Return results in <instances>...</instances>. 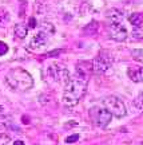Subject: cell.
I'll list each match as a JSON object with an SVG mask.
<instances>
[{
  "instance_id": "cell-17",
  "label": "cell",
  "mask_w": 143,
  "mask_h": 145,
  "mask_svg": "<svg viewBox=\"0 0 143 145\" xmlns=\"http://www.w3.org/2000/svg\"><path fill=\"white\" fill-rule=\"evenodd\" d=\"M132 58H134V61L143 63V48H135V50H132Z\"/></svg>"
},
{
  "instance_id": "cell-5",
  "label": "cell",
  "mask_w": 143,
  "mask_h": 145,
  "mask_svg": "<svg viewBox=\"0 0 143 145\" xmlns=\"http://www.w3.org/2000/svg\"><path fill=\"white\" fill-rule=\"evenodd\" d=\"M112 62H114V58L110 54L108 51H100L98 54L94 61H92V69H94V72L96 74H103L111 67Z\"/></svg>"
},
{
  "instance_id": "cell-16",
  "label": "cell",
  "mask_w": 143,
  "mask_h": 145,
  "mask_svg": "<svg viewBox=\"0 0 143 145\" xmlns=\"http://www.w3.org/2000/svg\"><path fill=\"white\" fill-rule=\"evenodd\" d=\"M131 35L136 40H143V26H135Z\"/></svg>"
},
{
  "instance_id": "cell-20",
  "label": "cell",
  "mask_w": 143,
  "mask_h": 145,
  "mask_svg": "<svg viewBox=\"0 0 143 145\" xmlns=\"http://www.w3.org/2000/svg\"><path fill=\"white\" fill-rule=\"evenodd\" d=\"M78 140H79V134H71V136H68L66 138V143L72 144V143H76Z\"/></svg>"
},
{
  "instance_id": "cell-13",
  "label": "cell",
  "mask_w": 143,
  "mask_h": 145,
  "mask_svg": "<svg viewBox=\"0 0 143 145\" xmlns=\"http://www.w3.org/2000/svg\"><path fill=\"white\" fill-rule=\"evenodd\" d=\"M128 22L131 23L132 26H142L143 24V14L142 12H134L128 16Z\"/></svg>"
},
{
  "instance_id": "cell-7",
  "label": "cell",
  "mask_w": 143,
  "mask_h": 145,
  "mask_svg": "<svg viewBox=\"0 0 143 145\" xmlns=\"http://www.w3.org/2000/svg\"><path fill=\"white\" fill-rule=\"evenodd\" d=\"M107 30H108V36L116 42H123L127 38V30L120 22L111 23Z\"/></svg>"
},
{
  "instance_id": "cell-3",
  "label": "cell",
  "mask_w": 143,
  "mask_h": 145,
  "mask_svg": "<svg viewBox=\"0 0 143 145\" xmlns=\"http://www.w3.org/2000/svg\"><path fill=\"white\" fill-rule=\"evenodd\" d=\"M88 114L91 122L99 128H106L112 118V114L106 108H91Z\"/></svg>"
},
{
  "instance_id": "cell-18",
  "label": "cell",
  "mask_w": 143,
  "mask_h": 145,
  "mask_svg": "<svg viewBox=\"0 0 143 145\" xmlns=\"http://www.w3.org/2000/svg\"><path fill=\"white\" fill-rule=\"evenodd\" d=\"M134 105H135V108L139 109V110H143V91L134 100Z\"/></svg>"
},
{
  "instance_id": "cell-2",
  "label": "cell",
  "mask_w": 143,
  "mask_h": 145,
  "mask_svg": "<svg viewBox=\"0 0 143 145\" xmlns=\"http://www.w3.org/2000/svg\"><path fill=\"white\" fill-rule=\"evenodd\" d=\"M5 82L11 89L20 91L28 90L34 85L31 74L23 69H12L11 71H8V74L5 75Z\"/></svg>"
},
{
  "instance_id": "cell-21",
  "label": "cell",
  "mask_w": 143,
  "mask_h": 145,
  "mask_svg": "<svg viewBox=\"0 0 143 145\" xmlns=\"http://www.w3.org/2000/svg\"><path fill=\"white\" fill-rule=\"evenodd\" d=\"M8 52V46L4 43V42L0 40V55H4Z\"/></svg>"
},
{
  "instance_id": "cell-4",
  "label": "cell",
  "mask_w": 143,
  "mask_h": 145,
  "mask_svg": "<svg viewBox=\"0 0 143 145\" xmlns=\"http://www.w3.org/2000/svg\"><path fill=\"white\" fill-rule=\"evenodd\" d=\"M103 105L107 109L112 116L122 118L127 114V109H126L124 104H123L122 100H119L118 97H114V95H110V97H106L103 100Z\"/></svg>"
},
{
  "instance_id": "cell-24",
  "label": "cell",
  "mask_w": 143,
  "mask_h": 145,
  "mask_svg": "<svg viewBox=\"0 0 143 145\" xmlns=\"http://www.w3.org/2000/svg\"><path fill=\"white\" fill-rule=\"evenodd\" d=\"M14 145H24V143L20 141V140H18V141H15V143H14Z\"/></svg>"
},
{
  "instance_id": "cell-10",
  "label": "cell",
  "mask_w": 143,
  "mask_h": 145,
  "mask_svg": "<svg viewBox=\"0 0 143 145\" xmlns=\"http://www.w3.org/2000/svg\"><path fill=\"white\" fill-rule=\"evenodd\" d=\"M128 78L132 82H136V83H141L143 82V67H139V66H130L127 70Z\"/></svg>"
},
{
  "instance_id": "cell-22",
  "label": "cell",
  "mask_w": 143,
  "mask_h": 145,
  "mask_svg": "<svg viewBox=\"0 0 143 145\" xmlns=\"http://www.w3.org/2000/svg\"><path fill=\"white\" fill-rule=\"evenodd\" d=\"M29 27H31V28H35V27H36V20H35V18H31V19H29Z\"/></svg>"
},
{
  "instance_id": "cell-8",
  "label": "cell",
  "mask_w": 143,
  "mask_h": 145,
  "mask_svg": "<svg viewBox=\"0 0 143 145\" xmlns=\"http://www.w3.org/2000/svg\"><path fill=\"white\" fill-rule=\"evenodd\" d=\"M92 72H94L92 62H90V61L78 62V65H76V75H78V77L83 78V79H88Z\"/></svg>"
},
{
  "instance_id": "cell-26",
  "label": "cell",
  "mask_w": 143,
  "mask_h": 145,
  "mask_svg": "<svg viewBox=\"0 0 143 145\" xmlns=\"http://www.w3.org/2000/svg\"><path fill=\"white\" fill-rule=\"evenodd\" d=\"M3 110H4V108H3V106H0V111H3Z\"/></svg>"
},
{
  "instance_id": "cell-23",
  "label": "cell",
  "mask_w": 143,
  "mask_h": 145,
  "mask_svg": "<svg viewBox=\"0 0 143 145\" xmlns=\"http://www.w3.org/2000/svg\"><path fill=\"white\" fill-rule=\"evenodd\" d=\"M23 7H27V3H25V1H23ZM19 15H20V16L24 15V9H22V11H20V14H19Z\"/></svg>"
},
{
  "instance_id": "cell-19",
  "label": "cell",
  "mask_w": 143,
  "mask_h": 145,
  "mask_svg": "<svg viewBox=\"0 0 143 145\" xmlns=\"http://www.w3.org/2000/svg\"><path fill=\"white\" fill-rule=\"evenodd\" d=\"M8 143H9V136L8 134H4V133L0 134V145H7Z\"/></svg>"
},
{
  "instance_id": "cell-15",
  "label": "cell",
  "mask_w": 143,
  "mask_h": 145,
  "mask_svg": "<svg viewBox=\"0 0 143 145\" xmlns=\"http://www.w3.org/2000/svg\"><path fill=\"white\" fill-rule=\"evenodd\" d=\"M9 14L5 9H0V27H5L9 23Z\"/></svg>"
},
{
  "instance_id": "cell-25",
  "label": "cell",
  "mask_w": 143,
  "mask_h": 145,
  "mask_svg": "<svg viewBox=\"0 0 143 145\" xmlns=\"http://www.w3.org/2000/svg\"><path fill=\"white\" fill-rule=\"evenodd\" d=\"M23 124H29V121H28V117H23Z\"/></svg>"
},
{
  "instance_id": "cell-11",
  "label": "cell",
  "mask_w": 143,
  "mask_h": 145,
  "mask_svg": "<svg viewBox=\"0 0 143 145\" xmlns=\"http://www.w3.org/2000/svg\"><path fill=\"white\" fill-rule=\"evenodd\" d=\"M106 18H107L111 23H115V22H122L123 15H122V12L119 11V9L112 8V9H110L107 14H106Z\"/></svg>"
},
{
  "instance_id": "cell-12",
  "label": "cell",
  "mask_w": 143,
  "mask_h": 145,
  "mask_svg": "<svg viewBox=\"0 0 143 145\" xmlns=\"http://www.w3.org/2000/svg\"><path fill=\"white\" fill-rule=\"evenodd\" d=\"M98 28H99V23H98V22H95V20H92V22H90L88 24L84 27L83 32H84L86 35L91 36V35H95L96 32H98Z\"/></svg>"
},
{
  "instance_id": "cell-6",
  "label": "cell",
  "mask_w": 143,
  "mask_h": 145,
  "mask_svg": "<svg viewBox=\"0 0 143 145\" xmlns=\"http://www.w3.org/2000/svg\"><path fill=\"white\" fill-rule=\"evenodd\" d=\"M47 75L54 82H58V83H67L70 81L68 70L66 69L64 65H60V63H54V65L48 66Z\"/></svg>"
},
{
  "instance_id": "cell-9",
  "label": "cell",
  "mask_w": 143,
  "mask_h": 145,
  "mask_svg": "<svg viewBox=\"0 0 143 145\" xmlns=\"http://www.w3.org/2000/svg\"><path fill=\"white\" fill-rule=\"evenodd\" d=\"M49 35L51 34H48L47 31H44V30H40V31L36 34L34 38L31 39V43H29V46H31L32 48H39V47H43L46 43H47V40H48V38H49Z\"/></svg>"
},
{
  "instance_id": "cell-1",
  "label": "cell",
  "mask_w": 143,
  "mask_h": 145,
  "mask_svg": "<svg viewBox=\"0 0 143 145\" xmlns=\"http://www.w3.org/2000/svg\"><path fill=\"white\" fill-rule=\"evenodd\" d=\"M87 82L88 79H83V78L76 75L75 78H70V81L66 83L64 91H63L62 101L66 106H75L80 98L84 95L86 89H87Z\"/></svg>"
},
{
  "instance_id": "cell-14",
  "label": "cell",
  "mask_w": 143,
  "mask_h": 145,
  "mask_svg": "<svg viewBox=\"0 0 143 145\" xmlns=\"http://www.w3.org/2000/svg\"><path fill=\"white\" fill-rule=\"evenodd\" d=\"M27 32H28V30L24 24H16L14 28V34L18 39H24L27 36Z\"/></svg>"
}]
</instances>
